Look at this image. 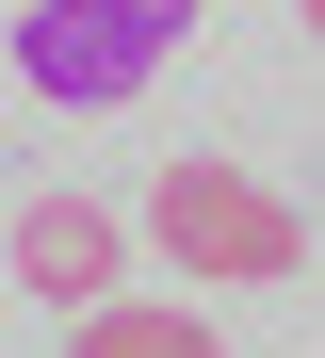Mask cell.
<instances>
[{
	"mask_svg": "<svg viewBox=\"0 0 325 358\" xmlns=\"http://www.w3.org/2000/svg\"><path fill=\"white\" fill-rule=\"evenodd\" d=\"M293 17H309V33H325V0H293Z\"/></svg>",
	"mask_w": 325,
	"mask_h": 358,
	"instance_id": "5",
	"label": "cell"
},
{
	"mask_svg": "<svg viewBox=\"0 0 325 358\" xmlns=\"http://www.w3.org/2000/svg\"><path fill=\"white\" fill-rule=\"evenodd\" d=\"M147 245L179 277H293L309 261V212L277 196V179H244V163H163L147 179Z\"/></svg>",
	"mask_w": 325,
	"mask_h": 358,
	"instance_id": "2",
	"label": "cell"
},
{
	"mask_svg": "<svg viewBox=\"0 0 325 358\" xmlns=\"http://www.w3.org/2000/svg\"><path fill=\"white\" fill-rule=\"evenodd\" d=\"M65 358H228L212 310H163V293H114V310H82V342Z\"/></svg>",
	"mask_w": 325,
	"mask_h": 358,
	"instance_id": "4",
	"label": "cell"
},
{
	"mask_svg": "<svg viewBox=\"0 0 325 358\" xmlns=\"http://www.w3.org/2000/svg\"><path fill=\"white\" fill-rule=\"evenodd\" d=\"M179 49H195V0H33L17 17V82L49 114H130Z\"/></svg>",
	"mask_w": 325,
	"mask_h": 358,
	"instance_id": "1",
	"label": "cell"
},
{
	"mask_svg": "<svg viewBox=\"0 0 325 358\" xmlns=\"http://www.w3.org/2000/svg\"><path fill=\"white\" fill-rule=\"evenodd\" d=\"M114 277H130V228L98 196H33L17 212V293H49V310H114Z\"/></svg>",
	"mask_w": 325,
	"mask_h": 358,
	"instance_id": "3",
	"label": "cell"
}]
</instances>
